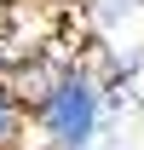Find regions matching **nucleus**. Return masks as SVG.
Returning <instances> with one entry per match:
<instances>
[{"label": "nucleus", "instance_id": "f257e3e1", "mask_svg": "<svg viewBox=\"0 0 144 150\" xmlns=\"http://www.w3.org/2000/svg\"><path fill=\"white\" fill-rule=\"evenodd\" d=\"M104 81L87 69V64H75V58H64V69L52 75V87L35 98V127L52 139L58 150H87L92 139H98V121H104Z\"/></svg>", "mask_w": 144, "mask_h": 150}, {"label": "nucleus", "instance_id": "f03ea898", "mask_svg": "<svg viewBox=\"0 0 144 150\" xmlns=\"http://www.w3.org/2000/svg\"><path fill=\"white\" fill-rule=\"evenodd\" d=\"M23 127H29V104L18 98V87L0 75V150H18Z\"/></svg>", "mask_w": 144, "mask_h": 150}, {"label": "nucleus", "instance_id": "7ed1b4c3", "mask_svg": "<svg viewBox=\"0 0 144 150\" xmlns=\"http://www.w3.org/2000/svg\"><path fill=\"white\" fill-rule=\"evenodd\" d=\"M92 12H98V23H115L127 12H138V0H92Z\"/></svg>", "mask_w": 144, "mask_h": 150}]
</instances>
